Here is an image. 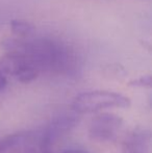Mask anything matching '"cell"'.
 <instances>
[{
    "mask_svg": "<svg viewBox=\"0 0 152 153\" xmlns=\"http://www.w3.org/2000/svg\"><path fill=\"white\" fill-rule=\"evenodd\" d=\"M6 52L23 54L39 73L71 75L78 69V59L74 50L61 41L49 38L6 39L2 42Z\"/></svg>",
    "mask_w": 152,
    "mask_h": 153,
    "instance_id": "cell-1",
    "label": "cell"
},
{
    "mask_svg": "<svg viewBox=\"0 0 152 153\" xmlns=\"http://www.w3.org/2000/svg\"><path fill=\"white\" fill-rule=\"evenodd\" d=\"M0 62L6 74L13 76L20 82L29 83L40 75L35 66L21 53L6 52L0 59Z\"/></svg>",
    "mask_w": 152,
    "mask_h": 153,
    "instance_id": "cell-5",
    "label": "cell"
},
{
    "mask_svg": "<svg viewBox=\"0 0 152 153\" xmlns=\"http://www.w3.org/2000/svg\"><path fill=\"white\" fill-rule=\"evenodd\" d=\"M61 153H89L87 152L85 150H81V149H67V150H64Z\"/></svg>",
    "mask_w": 152,
    "mask_h": 153,
    "instance_id": "cell-11",
    "label": "cell"
},
{
    "mask_svg": "<svg viewBox=\"0 0 152 153\" xmlns=\"http://www.w3.org/2000/svg\"><path fill=\"white\" fill-rule=\"evenodd\" d=\"M76 113H66L57 116L45 128L42 129V140L45 151L53 153L54 146L78 124Z\"/></svg>",
    "mask_w": 152,
    "mask_h": 153,
    "instance_id": "cell-4",
    "label": "cell"
},
{
    "mask_svg": "<svg viewBox=\"0 0 152 153\" xmlns=\"http://www.w3.org/2000/svg\"><path fill=\"white\" fill-rule=\"evenodd\" d=\"M124 125V120L115 114H100L92 120L89 135L98 142H110L117 137Z\"/></svg>",
    "mask_w": 152,
    "mask_h": 153,
    "instance_id": "cell-6",
    "label": "cell"
},
{
    "mask_svg": "<svg viewBox=\"0 0 152 153\" xmlns=\"http://www.w3.org/2000/svg\"><path fill=\"white\" fill-rule=\"evenodd\" d=\"M130 103V99L123 94L96 90L77 95L72 101L71 108L74 113L80 115L108 108H127Z\"/></svg>",
    "mask_w": 152,
    "mask_h": 153,
    "instance_id": "cell-2",
    "label": "cell"
},
{
    "mask_svg": "<svg viewBox=\"0 0 152 153\" xmlns=\"http://www.w3.org/2000/svg\"><path fill=\"white\" fill-rule=\"evenodd\" d=\"M0 153H47L42 130L20 131L0 140Z\"/></svg>",
    "mask_w": 152,
    "mask_h": 153,
    "instance_id": "cell-3",
    "label": "cell"
},
{
    "mask_svg": "<svg viewBox=\"0 0 152 153\" xmlns=\"http://www.w3.org/2000/svg\"><path fill=\"white\" fill-rule=\"evenodd\" d=\"M7 76L8 75L6 74L1 62H0V92L3 91L6 88V85H7Z\"/></svg>",
    "mask_w": 152,
    "mask_h": 153,
    "instance_id": "cell-10",
    "label": "cell"
},
{
    "mask_svg": "<svg viewBox=\"0 0 152 153\" xmlns=\"http://www.w3.org/2000/svg\"><path fill=\"white\" fill-rule=\"evenodd\" d=\"M10 29H12L13 33L22 39L30 38L31 34L35 32V27L33 24H30L27 21L19 20V19L10 21Z\"/></svg>",
    "mask_w": 152,
    "mask_h": 153,
    "instance_id": "cell-8",
    "label": "cell"
},
{
    "mask_svg": "<svg viewBox=\"0 0 152 153\" xmlns=\"http://www.w3.org/2000/svg\"><path fill=\"white\" fill-rule=\"evenodd\" d=\"M132 87H140V88H150L151 87V76L150 75H146V76H142L138 79H133L130 81L129 83Z\"/></svg>",
    "mask_w": 152,
    "mask_h": 153,
    "instance_id": "cell-9",
    "label": "cell"
},
{
    "mask_svg": "<svg viewBox=\"0 0 152 153\" xmlns=\"http://www.w3.org/2000/svg\"><path fill=\"white\" fill-rule=\"evenodd\" d=\"M151 133L143 127L133 129L122 144L121 153H150Z\"/></svg>",
    "mask_w": 152,
    "mask_h": 153,
    "instance_id": "cell-7",
    "label": "cell"
}]
</instances>
